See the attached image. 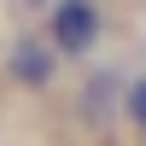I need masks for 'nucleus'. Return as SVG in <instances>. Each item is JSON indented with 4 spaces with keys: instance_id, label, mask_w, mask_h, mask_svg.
I'll list each match as a JSON object with an SVG mask.
<instances>
[{
    "instance_id": "nucleus-1",
    "label": "nucleus",
    "mask_w": 146,
    "mask_h": 146,
    "mask_svg": "<svg viewBox=\"0 0 146 146\" xmlns=\"http://www.w3.org/2000/svg\"><path fill=\"white\" fill-rule=\"evenodd\" d=\"M100 35H105L100 0H53V12H47V41L64 58H88L94 47H100Z\"/></svg>"
},
{
    "instance_id": "nucleus-4",
    "label": "nucleus",
    "mask_w": 146,
    "mask_h": 146,
    "mask_svg": "<svg viewBox=\"0 0 146 146\" xmlns=\"http://www.w3.org/2000/svg\"><path fill=\"white\" fill-rule=\"evenodd\" d=\"M18 12H53V0H12Z\"/></svg>"
},
{
    "instance_id": "nucleus-2",
    "label": "nucleus",
    "mask_w": 146,
    "mask_h": 146,
    "mask_svg": "<svg viewBox=\"0 0 146 146\" xmlns=\"http://www.w3.org/2000/svg\"><path fill=\"white\" fill-rule=\"evenodd\" d=\"M58 58H64V53H58L47 35H41V41H35V35H18L12 53H6V70H12L18 88H35V94H41V88L58 82Z\"/></svg>"
},
{
    "instance_id": "nucleus-3",
    "label": "nucleus",
    "mask_w": 146,
    "mask_h": 146,
    "mask_svg": "<svg viewBox=\"0 0 146 146\" xmlns=\"http://www.w3.org/2000/svg\"><path fill=\"white\" fill-rule=\"evenodd\" d=\"M123 123H129V129L146 140V70L123 82Z\"/></svg>"
}]
</instances>
